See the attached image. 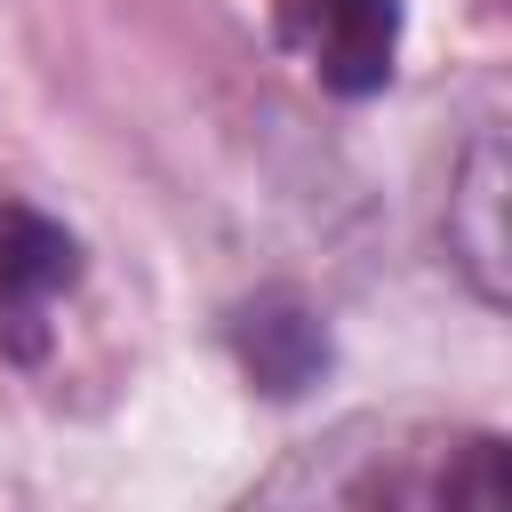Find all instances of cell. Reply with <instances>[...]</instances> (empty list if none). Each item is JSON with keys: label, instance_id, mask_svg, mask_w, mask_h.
I'll return each instance as SVG.
<instances>
[{"label": "cell", "instance_id": "cell-1", "mask_svg": "<svg viewBox=\"0 0 512 512\" xmlns=\"http://www.w3.org/2000/svg\"><path fill=\"white\" fill-rule=\"evenodd\" d=\"M264 496L320 504H504V440L496 432H424V424H344L296 448Z\"/></svg>", "mask_w": 512, "mask_h": 512}, {"label": "cell", "instance_id": "cell-2", "mask_svg": "<svg viewBox=\"0 0 512 512\" xmlns=\"http://www.w3.org/2000/svg\"><path fill=\"white\" fill-rule=\"evenodd\" d=\"M80 288V240L32 200L0 192V360L32 368L56 344V312Z\"/></svg>", "mask_w": 512, "mask_h": 512}, {"label": "cell", "instance_id": "cell-3", "mask_svg": "<svg viewBox=\"0 0 512 512\" xmlns=\"http://www.w3.org/2000/svg\"><path fill=\"white\" fill-rule=\"evenodd\" d=\"M280 40L336 96H376L400 56V0H280Z\"/></svg>", "mask_w": 512, "mask_h": 512}, {"label": "cell", "instance_id": "cell-4", "mask_svg": "<svg viewBox=\"0 0 512 512\" xmlns=\"http://www.w3.org/2000/svg\"><path fill=\"white\" fill-rule=\"evenodd\" d=\"M232 360L248 368V384L256 392H272V400H296V392H312L320 384V368H328V328H320V312L304 304V296H288V288H264V296H248L240 312H232Z\"/></svg>", "mask_w": 512, "mask_h": 512}, {"label": "cell", "instance_id": "cell-5", "mask_svg": "<svg viewBox=\"0 0 512 512\" xmlns=\"http://www.w3.org/2000/svg\"><path fill=\"white\" fill-rule=\"evenodd\" d=\"M504 184H512L504 176V144L472 136L464 168L448 184V256L464 264L480 304H504Z\"/></svg>", "mask_w": 512, "mask_h": 512}]
</instances>
